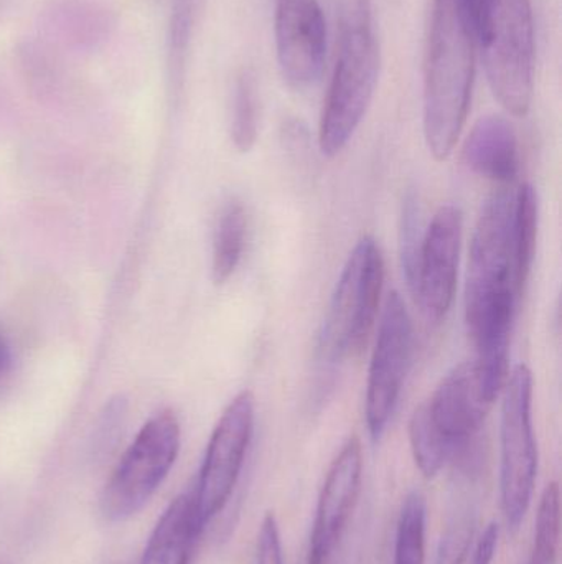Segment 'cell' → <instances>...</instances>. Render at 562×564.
Wrapping results in <instances>:
<instances>
[{"label":"cell","mask_w":562,"mask_h":564,"mask_svg":"<svg viewBox=\"0 0 562 564\" xmlns=\"http://www.w3.org/2000/svg\"><path fill=\"white\" fill-rule=\"evenodd\" d=\"M531 404L533 375L527 365H518L504 387L500 424L502 510L511 532L524 523L537 484L538 449Z\"/></svg>","instance_id":"6"},{"label":"cell","mask_w":562,"mask_h":564,"mask_svg":"<svg viewBox=\"0 0 562 564\" xmlns=\"http://www.w3.org/2000/svg\"><path fill=\"white\" fill-rule=\"evenodd\" d=\"M277 59L294 88H309L322 76L327 23L317 0H276L274 15Z\"/></svg>","instance_id":"11"},{"label":"cell","mask_w":562,"mask_h":564,"mask_svg":"<svg viewBox=\"0 0 562 564\" xmlns=\"http://www.w3.org/2000/svg\"><path fill=\"white\" fill-rule=\"evenodd\" d=\"M475 40L464 0H432L425 65V138L439 162L452 154L467 121Z\"/></svg>","instance_id":"2"},{"label":"cell","mask_w":562,"mask_h":564,"mask_svg":"<svg viewBox=\"0 0 562 564\" xmlns=\"http://www.w3.org/2000/svg\"><path fill=\"white\" fill-rule=\"evenodd\" d=\"M197 0H172L170 25H168V72L175 89L181 88L188 50L194 35Z\"/></svg>","instance_id":"22"},{"label":"cell","mask_w":562,"mask_h":564,"mask_svg":"<svg viewBox=\"0 0 562 564\" xmlns=\"http://www.w3.org/2000/svg\"><path fill=\"white\" fill-rule=\"evenodd\" d=\"M379 75V46L366 10H353L343 25L339 58L320 119V151L335 158L362 124Z\"/></svg>","instance_id":"3"},{"label":"cell","mask_w":562,"mask_h":564,"mask_svg":"<svg viewBox=\"0 0 562 564\" xmlns=\"http://www.w3.org/2000/svg\"><path fill=\"white\" fill-rule=\"evenodd\" d=\"M481 45L495 98L510 115L524 118L533 99L535 26L530 0H497Z\"/></svg>","instance_id":"7"},{"label":"cell","mask_w":562,"mask_h":564,"mask_svg":"<svg viewBox=\"0 0 562 564\" xmlns=\"http://www.w3.org/2000/svg\"><path fill=\"white\" fill-rule=\"evenodd\" d=\"M194 492L175 497L155 523L141 564H191L195 545L201 535Z\"/></svg>","instance_id":"15"},{"label":"cell","mask_w":562,"mask_h":564,"mask_svg":"<svg viewBox=\"0 0 562 564\" xmlns=\"http://www.w3.org/2000/svg\"><path fill=\"white\" fill-rule=\"evenodd\" d=\"M253 426L254 398L250 391H243L221 414L191 489L201 530L230 502L243 470Z\"/></svg>","instance_id":"8"},{"label":"cell","mask_w":562,"mask_h":564,"mask_svg":"<svg viewBox=\"0 0 562 564\" xmlns=\"http://www.w3.org/2000/svg\"><path fill=\"white\" fill-rule=\"evenodd\" d=\"M13 355L12 348H10L9 341L5 340L2 334H0V380L12 370Z\"/></svg>","instance_id":"28"},{"label":"cell","mask_w":562,"mask_h":564,"mask_svg":"<svg viewBox=\"0 0 562 564\" xmlns=\"http://www.w3.org/2000/svg\"><path fill=\"white\" fill-rule=\"evenodd\" d=\"M409 441L416 466L426 479H434L442 467L451 460V444L442 436L441 431L432 423L428 408L422 404L412 414L409 423Z\"/></svg>","instance_id":"18"},{"label":"cell","mask_w":562,"mask_h":564,"mask_svg":"<svg viewBox=\"0 0 562 564\" xmlns=\"http://www.w3.org/2000/svg\"><path fill=\"white\" fill-rule=\"evenodd\" d=\"M474 510L459 509L449 520L436 552L434 564H464L475 533Z\"/></svg>","instance_id":"23"},{"label":"cell","mask_w":562,"mask_h":564,"mask_svg":"<svg viewBox=\"0 0 562 564\" xmlns=\"http://www.w3.org/2000/svg\"><path fill=\"white\" fill-rule=\"evenodd\" d=\"M492 403L478 381L474 361L455 367L426 403L429 416L452 447V457L481 436ZM451 457V459H452Z\"/></svg>","instance_id":"13"},{"label":"cell","mask_w":562,"mask_h":564,"mask_svg":"<svg viewBox=\"0 0 562 564\" xmlns=\"http://www.w3.org/2000/svg\"><path fill=\"white\" fill-rule=\"evenodd\" d=\"M462 228V212L454 205H444L436 212L422 238L412 295L418 299L426 317L434 324L445 318L454 304Z\"/></svg>","instance_id":"10"},{"label":"cell","mask_w":562,"mask_h":564,"mask_svg":"<svg viewBox=\"0 0 562 564\" xmlns=\"http://www.w3.org/2000/svg\"><path fill=\"white\" fill-rule=\"evenodd\" d=\"M231 139L240 152H250L257 139L256 82L247 69L238 75L231 101Z\"/></svg>","instance_id":"20"},{"label":"cell","mask_w":562,"mask_h":564,"mask_svg":"<svg viewBox=\"0 0 562 564\" xmlns=\"http://www.w3.org/2000/svg\"><path fill=\"white\" fill-rule=\"evenodd\" d=\"M561 494L558 482H551L541 496L537 530L530 564H557L560 553Z\"/></svg>","instance_id":"21"},{"label":"cell","mask_w":562,"mask_h":564,"mask_svg":"<svg viewBox=\"0 0 562 564\" xmlns=\"http://www.w3.org/2000/svg\"><path fill=\"white\" fill-rule=\"evenodd\" d=\"M415 351L411 315L398 292L386 299L366 383V424L373 441L382 440L401 397Z\"/></svg>","instance_id":"9"},{"label":"cell","mask_w":562,"mask_h":564,"mask_svg":"<svg viewBox=\"0 0 562 564\" xmlns=\"http://www.w3.org/2000/svg\"><path fill=\"white\" fill-rule=\"evenodd\" d=\"M180 451V424L172 411H161L139 431L99 497L106 522L122 523L137 516L161 489Z\"/></svg>","instance_id":"5"},{"label":"cell","mask_w":562,"mask_h":564,"mask_svg":"<svg viewBox=\"0 0 562 564\" xmlns=\"http://www.w3.org/2000/svg\"><path fill=\"white\" fill-rule=\"evenodd\" d=\"M256 564H284L279 525L273 512H267L261 522L256 543Z\"/></svg>","instance_id":"25"},{"label":"cell","mask_w":562,"mask_h":564,"mask_svg":"<svg viewBox=\"0 0 562 564\" xmlns=\"http://www.w3.org/2000/svg\"><path fill=\"white\" fill-rule=\"evenodd\" d=\"M498 539H500V529L497 523H491L475 545L471 564H492L497 553Z\"/></svg>","instance_id":"26"},{"label":"cell","mask_w":562,"mask_h":564,"mask_svg":"<svg viewBox=\"0 0 562 564\" xmlns=\"http://www.w3.org/2000/svg\"><path fill=\"white\" fill-rule=\"evenodd\" d=\"M538 218H540V205H538L537 191L530 184L521 185L520 191L515 194L514 207L515 281L520 295L533 267Z\"/></svg>","instance_id":"17"},{"label":"cell","mask_w":562,"mask_h":564,"mask_svg":"<svg viewBox=\"0 0 562 564\" xmlns=\"http://www.w3.org/2000/svg\"><path fill=\"white\" fill-rule=\"evenodd\" d=\"M469 171L500 185L510 184L520 171V145L514 126L500 116L482 118L462 149Z\"/></svg>","instance_id":"14"},{"label":"cell","mask_w":562,"mask_h":564,"mask_svg":"<svg viewBox=\"0 0 562 564\" xmlns=\"http://www.w3.org/2000/svg\"><path fill=\"white\" fill-rule=\"evenodd\" d=\"M426 499L419 492L406 496L396 525L395 564L426 563Z\"/></svg>","instance_id":"19"},{"label":"cell","mask_w":562,"mask_h":564,"mask_svg":"<svg viewBox=\"0 0 562 564\" xmlns=\"http://www.w3.org/2000/svg\"><path fill=\"white\" fill-rule=\"evenodd\" d=\"M515 194L502 187L485 200L472 235L465 322L475 345L482 390L497 400L508 378L511 327L520 292L515 281Z\"/></svg>","instance_id":"1"},{"label":"cell","mask_w":562,"mask_h":564,"mask_svg":"<svg viewBox=\"0 0 562 564\" xmlns=\"http://www.w3.org/2000/svg\"><path fill=\"white\" fill-rule=\"evenodd\" d=\"M362 473V444L353 436L337 454L320 490L306 564H329L332 560L359 502Z\"/></svg>","instance_id":"12"},{"label":"cell","mask_w":562,"mask_h":564,"mask_svg":"<svg viewBox=\"0 0 562 564\" xmlns=\"http://www.w3.org/2000/svg\"><path fill=\"white\" fill-rule=\"evenodd\" d=\"M467 7L469 17H471L472 25H474L475 35L478 42L484 39L487 33L488 23H491L492 10H494L497 0H464Z\"/></svg>","instance_id":"27"},{"label":"cell","mask_w":562,"mask_h":564,"mask_svg":"<svg viewBox=\"0 0 562 564\" xmlns=\"http://www.w3.org/2000/svg\"><path fill=\"white\" fill-rule=\"evenodd\" d=\"M422 238L421 215L416 195L409 194L403 205L401 218V261L406 281L411 292L418 278L419 257H421Z\"/></svg>","instance_id":"24"},{"label":"cell","mask_w":562,"mask_h":564,"mask_svg":"<svg viewBox=\"0 0 562 564\" xmlns=\"http://www.w3.org/2000/svg\"><path fill=\"white\" fill-rule=\"evenodd\" d=\"M246 212L238 200L228 202L221 208L213 235L211 276L217 284H224L233 276L243 258L246 243Z\"/></svg>","instance_id":"16"},{"label":"cell","mask_w":562,"mask_h":564,"mask_svg":"<svg viewBox=\"0 0 562 564\" xmlns=\"http://www.w3.org/2000/svg\"><path fill=\"white\" fill-rule=\"evenodd\" d=\"M383 281L382 250L372 237H363L343 267L320 328L323 361L340 364L362 354L378 317Z\"/></svg>","instance_id":"4"}]
</instances>
